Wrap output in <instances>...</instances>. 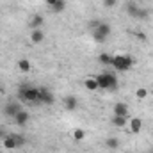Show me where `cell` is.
<instances>
[{
	"instance_id": "obj_7",
	"label": "cell",
	"mask_w": 153,
	"mask_h": 153,
	"mask_svg": "<svg viewBox=\"0 0 153 153\" xmlns=\"http://www.w3.org/2000/svg\"><path fill=\"white\" fill-rule=\"evenodd\" d=\"M22 109H23V107H22L18 102H11V103H7V105L4 107V114L7 116V117H13V119H14V116L18 114Z\"/></svg>"
},
{
	"instance_id": "obj_1",
	"label": "cell",
	"mask_w": 153,
	"mask_h": 153,
	"mask_svg": "<svg viewBox=\"0 0 153 153\" xmlns=\"http://www.w3.org/2000/svg\"><path fill=\"white\" fill-rule=\"evenodd\" d=\"M18 94L23 102H29V103H34V105H39V87H34L30 84H22L20 89H18Z\"/></svg>"
},
{
	"instance_id": "obj_27",
	"label": "cell",
	"mask_w": 153,
	"mask_h": 153,
	"mask_svg": "<svg viewBox=\"0 0 153 153\" xmlns=\"http://www.w3.org/2000/svg\"><path fill=\"white\" fill-rule=\"evenodd\" d=\"M55 2H57V0H46V4H48V5H50V7H52V5H53V4H55Z\"/></svg>"
},
{
	"instance_id": "obj_6",
	"label": "cell",
	"mask_w": 153,
	"mask_h": 153,
	"mask_svg": "<svg viewBox=\"0 0 153 153\" xmlns=\"http://www.w3.org/2000/svg\"><path fill=\"white\" fill-rule=\"evenodd\" d=\"M39 102L45 103V105H53V102H55L53 93L46 87H39Z\"/></svg>"
},
{
	"instance_id": "obj_5",
	"label": "cell",
	"mask_w": 153,
	"mask_h": 153,
	"mask_svg": "<svg viewBox=\"0 0 153 153\" xmlns=\"http://www.w3.org/2000/svg\"><path fill=\"white\" fill-rule=\"evenodd\" d=\"M126 13H128V16H132V18H135V20H144V18H148V11L146 9H143V7H139L137 4H126Z\"/></svg>"
},
{
	"instance_id": "obj_15",
	"label": "cell",
	"mask_w": 153,
	"mask_h": 153,
	"mask_svg": "<svg viewBox=\"0 0 153 153\" xmlns=\"http://www.w3.org/2000/svg\"><path fill=\"white\" fill-rule=\"evenodd\" d=\"M84 85H85V89H89V91H98V89H100V87H98L96 78H85Z\"/></svg>"
},
{
	"instance_id": "obj_2",
	"label": "cell",
	"mask_w": 153,
	"mask_h": 153,
	"mask_svg": "<svg viewBox=\"0 0 153 153\" xmlns=\"http://www.w3.org/2000/svg\"><path fill=\"white\" fill-rule=\"evenodd\" d=\"M134 57L132 55H126V53H121V55H114L112 57V68H114L116 71H119V73H125V71H128V70H132V66H134Z\"/></svg>"
},
{
	"instance_id": "obj_25",
	"label": "cell",
	"mask_w": 153,
	"mask_h": 153,
	"mask_svg": "<svg viewBox=\"0 0 153 153\" xmlns=\"http://www.w3.org/2000/svg\"><path fill=\"white\" fill-rule=\"evenodd\" d=\"M135 38H137V39H141V41H146V36H144L143 32H135Z\"/></svg>"
},
{
	"instance_id": "obj_18",
	"label": "cell",
	"mask_w": 153,
	"mask_h": 153,
	"mask_svg": "<svg viewBox=\"0 0 153 153\" xmlns=\"http://www.w3.org/2000/svg\"><path fill=\"white\" fill-rule=\"evenodd\" d=\"M98 61H100L102 64H105V66H111V64H112V55H109V53H100Z\"/></svg>"
},
{
	"instance_id": "obj_8",
	"label": "cell",
	"mask_w": 153,
	"mask_h": 153,
	"mask_svg": "<svg viewBox=\"0 0 153 153\" xmlns=\"http://www.w3.org/2000/svg\"><path fill=\"white\" fill-rule=\"evenodd\" d=\"M2 144H4V150H16L18 148V143H16V137L14 134H9L2 139Z\"/></svg>"
},
{
	"instance_id": "obj_19",
	"label": "cell",
	"mask_w": 153,
	"mask_h": 153,
	"mask_svg": "<svg viewBox=\"0 0 153 153\" xmlns=\"http://www.w3.org/2000/svg\"><path fill=\"white\" fill-rule=\"evenodd\" d=\"M112 125L123 128V126L126 125V117H123V116H114V117H112Z\"/></svg>"
},
{
	"instance_id": "obj_11",
	"label": "cell",
	"mask_w": 153,
	"mask_h": 153,
	"mask_svg": "<svg viewBox=\"0 0 153 153\" xmlns=\"http://www.w3.org/2000/svg\"><path fill=\"white\" fill-rule=\"evenodd\" d=\"M64 107H66L68 111H75L76 107H78V100H76V96H73V94L66 96V98H64Z\"/></svg>"
},
{
	"instance_id": "obj_12",
	"label": "cell",
	"mask_w": 153,
	"mask_h": 153,
	"mask_svg": "<svg viewBox=\"0 0 153 153\" xmlns=\"http://www.w3.org/2000/svg\"><path fill=\"white\" fill-rule=\"evenodd\" d=\"M141 128H143V119L141 117H132L130 119V130H132V134H139Z\"/></svg>"
},
{
	"instance_id": "obj_28",
	"label": "cell",
	"mask_w": 153,
	"mask_h": 153,
	"mask_svg": "<svg viewBox=\"0 0 153 153\" xmlns=\"http://www.w3.org/2000/svg\"><path fill=\"white\" fill-rule=\"evenodd\" d=\"M2 94H4V89H2V87H0V96H2Z\"/></svg>"
},
{
	"instance_id": "obj_30",
	"label": "cell",
	"mask_w": 153,
	"mask_h": 153,
	"mask_svg": "<svg viewBox=\"0 0 153 153\" xmlns=\"http://www.w3.org/2000/svg\"><path fill=\"white\" fill-rule=\"evenodd\" d=\"M0 153H2V152H0Z\"/></svg>"
},
{
	"instance_id": "obj_9",
	"label": "cell",
	"mask_w": 153,
	"mask_h": 153,
	"mask_svg": "<svg viewBox=\"0 0 153 153\" xmlns=\"http://www.w3.org/2000/svg\"><path fill=\"white\" fill-rule=\"evenodd\" d=\"M30 119V116H29V112L25 111V109H22L18 114L14 116V123L16 125H20V126H23V125H27V121Z\"/></svg>"
},
{
	"instance_id": "obj_22",
	"label": "cell",
	"mask_w": 153,
	"mask_h": 153,
	"mask_svg": "<svg viewBox=\"0 0 153 153\" xmlns=\"http://www.w3.org/2000/svg\"><path fill=\"white\" fill-rule=\"evenodd\" d=\"M84 137H85V132H84L82 128H75V130H73V139H75V141H82Z\"/></svg>"
},
{
	"instance_id": "obj_4",
	"label": "cell",
	"mask_w": 153,
	"mask_h": 153,
	"mask_svg": "<svg viewBox=\"0 0 153 153\" xmlns=\"http://www.w3.org/2000/svg\"><path fill=\"white\" fill-rule=\"evenodd\" d=\"M91 36H93V39H94L96 43H103L105 39L111 36V25H109V23L100 22V23H98V27L91 30Z\"/></svg>"
},
{
	"instance_id": "obj_24",
	"label": "cell",
	"mask_w": 153,
	"mask_h": 153,
	"mask_svg": "<svg viewBox=\"0 0 153 153\" xmlns=\"http://www.w3.org/2000/svg\"><path fill=\"white\" fill-rule=\"evenodd\" d=\"M116 4H117V0H103V5H105V7H109V9H112Z\"/></svg>"
},
{
	"instance_id": "obj_10",
	"label": "cell",
	"mask_w": 153,
	"mask_h": 153,
	"mask_svg": "<svg viewBox=\"0 0 153 153\" xmlns=\"http://www.w3.org/2000/svg\"><path fill=\"white\" fill-rule=\"evenodd\" d=\"M114 116H123V117H128V105L119 102L114 105Z\"/></svg>"
},
{
	"instance_id": "obj_29",
	"label": "cell",
	"mask_w": 153,
	"mask_h": 153,
	"mask_svg": "<svg viewBox=\"0 0 153 153\" xmlns=\"http://www.w3.org/2000/svg\"><path fill=\"white\" fill-rule=\"evenodd\" d=\"M152 94H153V89H152Z\"/></svg>"
},
{
	"instance_id": "obj_13",
	"label": "cell",
	"mask_w": 153,
	"mask_h": 153,
	"mask_svg": "<svg viewBox=\"0 0 153 153\" xmlns=\"http://www.w3.org/2000/svg\"><path fill=\"white\" fill-rule=\"evenodd\" d=\"M45 39V32L41 29H32V34H30V41L32 43H43Z\"/></svg>"
},
{
	"instance_id": "obj_20",
	"label": "cell",
	"mask_w": 153,
	"mask_h": 153,
	"mask_svg": "<svg viewBox=\"0 0 153 153\" xmlns=\"http://www.w3.org/2000/svg\"><path fill=\"white\" fill-rule=\"evenodd\" d=\"M64 7H66V0H57V2L52 5V9H53L55 13H61V11H64Z\"/></svg>"
},
{
	"instance_id": "obj_16",
	"label": "cell",
	"mask_w": 153,
	"mask_h": 153,
	"mask_svg": "<svg viewBox=\"0 0 153 153\" xmlns=\"http://www.w3.org/2000/svg\"><path fill=\"white\" fill-rule=\"evenodd\" d=\"M105 148H109V150H117V148H119V139L109 137V139L105 141Z\"/></svg>"
},
{
	"instance_id": "obj_26",
	"label": "cell",
	"mask_w": 153,
	"mask_h": 153,
	"mask_svg": "<svg viewBox=\"0 0 153 153\" xmlns=\"http://www.w3.org/2000/svg\"><path fill=\"white\" fill-rule=\"evenodd\" d=\"M4 137H5V130L0 126V139H4Z\"/></svg>"
},
{
	"instance_id": "obj_23",
	"label": "cell",
	"mask_w": 153,
	"mask_h": 153,
	"mask_svg": "<svg viewBox=\"0 0 153 153\" xmlns=\"http://www.w3.org/2000/svg\"><path fill=\"white\" fill-rule=\"evenodd\" d=\"M14 137H16V143H18V148L25 144V137H23V135H18V134H14Z\"/></svg>"
},
{
	"instance_id": "obj_3",
	"label": "cell",
	"mask_w": 153,
	"mask_h": 153,
	"mask_svg": "<svg viewBox=\"0 0 153 153\" xmlns=\"http://www.w3.org/2000/svg\"><path fill=\"white\" fill-rule=\"evenodd\" d=\"M96 82H98V87L100 89H105V91H114L117 89V76L114 73H100V75L94 76Z\"/></svg>"
},
{
	"instance_id": "obj_17",
	"label": "cell",
	"mask_w": 153,
	"mask_h": 153,
	"mask_svg": "<svg viewBox=\"0 0 153 153\" xmlns=\"http://www.w3.org/2000/svg\"><path fill=\"white\" fill-rule=\"evenodd\" d=\"M18 70L23 71V73L30 71V62H29L27 59H20V61H18Z\"/></svg>"
},
{
	"instance_id": "obj_14",
	"label": "cell",
	"mask_w": 153,
	"mask_h": 153,
	"mask_svg": "<svg viewBox=\"0 0 153 153\" xmlns=\"http://www.w3.org/2000/svg\"><path fill=\"white\" fill-rule=\"evenodd\" d=\"M45 23V18H43V14H34L32 16V20H30V27L32 29H41V25Z\"/></svg>"
},
{
	"instance_id": "obj_21",
	"label": "cell",
	"mask_w": 153,
	"mask_h": 153,
	"mask_svg": "<svg viewBox=\"0 0 153 153\" xmlns=\"http://www.w3.org/2000/svg\"><path fill=\"white\" fill-rule=\"evenodd\" d=\"M148 93H150V91H148L146 87H139V89L135 91V96H137L139 100H144V98L148 96Z\"/></svg>"
}]
</instances>
